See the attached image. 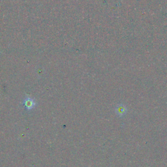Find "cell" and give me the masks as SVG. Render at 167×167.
<instances>
[{
	"label": "cell",
	"mask_w": 167,
	"mask_h": 167,
	"mask_svg": "<svg viewBox=\"0 0 167 167\" xmlns=\"http://www.w3.org/2000/svg\"><path fill=\"white\" fill-rule=\"evenodd\" d=\"M36 101L34 99L31 98V97H27L24 99L23 101V105L25 107L27 110H31L35 107L36 106Z\"/></svg>",
	"instance_id": "obj_1"
}]
</instances>
